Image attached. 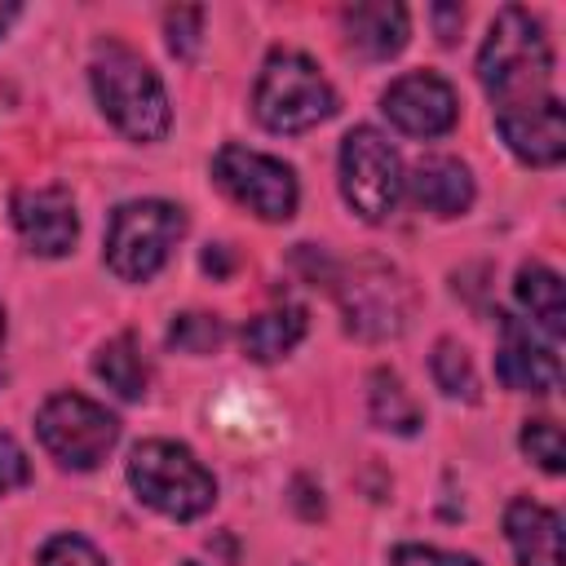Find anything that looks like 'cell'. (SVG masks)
Masks as SVG:
<instances>
[{"instance_id":"6da1fadb","label":"cell","mask_w":566,"mask_h":566,"mask_svg":"<svg viewBox=\"0 0 566 566\" xmlns=\"http://www.w3.org/2000/svg\"><path fill=\"white\" fill-rule=\"evenodd\" d=\"M478 80L491 97L495 128L522 164L548 168L566 155V115L553 93V44L526 9L509 4L495 13L482 49Z\"/></svg>"},{"instance_id":"7a4b0ae2","label":"cell","mask_w":566,"mask_h":566,"mask_svg":"<svg viewBox=\"0 0 566 566\" xmlns=\"http://www.w3.org/2000/svg\"><path fill=\"white\" fill-rule=\"evenodd\" d=\"M93 93L102 115L133 142H159L172 124L168 111V93L159 84V75L142 62V53L124 49L119 40H106L93 49Z\"/></svg>"},{"instance_id":"3957f363","label":"cell","mask_w":566,"mask_h":566,"mask_svg":"<svg viewBox=\"0 0 566 566\" xmlns=\"http://www.w3.org/2000/svg\"><path fill=\"white\" fill-rule=\"evenodd\" d=\"M128 486L137 491L142 504H150L155 513H164L172 522H190V517L208 513L212 500H217L212 473L195 460L190 447L168 442V438H150V442L133 447Z\"/></svg>"},{"instance_id":"277c9868","label":"cell","mask_w":566,"mask_h":566,"mask_svg":"<svg viewBox=\"0 0 566 566\" xmlns=\"http://www.w3.org/2000/svg\"><path fill=\"white\" fill-rule=\"evenodd\" d=\"M252 111L270 133H310L336 115V88L296 49H274L261 66Z\"/></svg>"},{"instance_id":"5b68a950","label":"cell","mask_w":566,"mask_h":566,"mask_svg":"<svg viewBox=\"0 0 566 566\" xmlns=\"http://www.w3.org/2000/svg\"><path fill=\"white\" fill-rule=\"evenodd\" d=\"M186 234V212L168 199H128L106 226V265L124 283H146L164 270L168 252Z\"/></svg>"},{"instance_id":"8992f818","label":"cell","mask_w":566,"mask_h":566,"mask_svg":"<svg viewBox=\"0 0 566 566\" xmlns=\"http://www.w3.org/2000/svg\"><path fill=\"white\" fill-rule=\"evenodd\" d=\"M35 433L62 469L84 473V469H97L106 460V451L119 442V420L93 398L53 394L35 416Z\"/></svg>"},{"instance_id":"52a82bcc","label":"cell","mask_w":566,"mask_h":566,"mask_svg":"<svg viewBox=\"0 0 566 566\" xmlns=\"http://www.w3.org/2000/svg\"><path fill=\"white\" fill-rule=\"evenodd\" d=\"M340 195L363 221H385L402 195L398 150L367 124L349 128L340 142Z\"/></svg>"},{"instance_id":"ba28073f","label":"cell","mask_w":566,"mask_h":566,"mask_svg":"<svg viewBox=\"0 0 566 566\" xmlns=\"http://www.w3.org/2000/svg\"><path fill=\"white\" fill-rule=\"evenodd\" d=\"M212 177L239 208L256 212L261 221H287L296 212V199H301L296 172L274 155H261V150L230 142L212 155Z\"/></svg>"},{"instance_id":"9c48e42d","label":"cell","mask_w":566,"mask_h":566,"mask_svg":"<svg viewBox=\"0 0 566 566\" xmlns=\"http://www.w3.org/2000/svg\"><path fill=\"white\" fill-rule=\"evenodd\" d=\"M332 287L340 296V310H345L349 332L380 340V336H398L407 327L411 292H407V279L394 265H385V261H358Z\"/></svg>"},{"instance_id":"30bf717a","label":"cell","mask_w":566,"mask_h":566,"mask_svg":"<svg viewBox=\"0 0 566 566\" xmlns=\"http://www.w3.org/2000/svg\"><path fill=\"white\" fill-rule=\"evenodd\" d=\"M380 111L389 115L394 128H402L411 137H442V133H451V124L460 115V102H455V88L442 75L411 71V75H398L385 88Z\"/></svg>"},{"instance_id":"8fae6325","label":"cell","mask_w":566,"mask_h":566,"mask_svg":"<svg viewBox=\"0 0 566 566\" xmlns=\"http://www.w3.org/2000/svg\"><path fill=\"white\" fill-rule=\"evenodd\" d=\"M495 376L517 394H553L562 385V363L557 349L539 340L531 323H522L517 314H500Z\"/></svg>"},{"instance_id":"7c38bea8","label":"cell","mask_w":566,"mask_h":566,"mask_svg":"<svg viewBox=\"0 0 566 566\" xmlns=\"http://www.w3.org/2000/svg\"><path fill=\"white\" fill-rule=\"evenodd\" d=\"M13 226L22 234V243L35 252V256H66L75 234H80V221H75V203L62 186H22L13 190Z\"/></svg>"},{"instance_id":"4fadbf2b","label":"cell","mask_w":566,"mask_h":566,"mask_svg":"<svg viewBox=\"0 0 566 566\" xmlns=\"http://www.w3.org/2000/svg\"><path fill=\"white\" fill-rule=\"evenodd\" d=\"M402 186H407L411 199H416L424 212H433V217H460V212H469V203H473V177H469V168H464L460 159H451V155H424V159L411 168V177H402Z\"/></svg>"},{"instance_id":"5bb4252c","label":"cell","mask_w":566,"mask_h":566,"mask_svg":"<svg viewBox=\"0 0 566 566\" xmlns=\"http://www.w3.org/2000/svg\"><path fill=\"white\" fill-rule=\"evenodd\" d=\"M504 535L517 553V566H562V517L526 495L504 509Z\"/></svg>"},{"instance_id":"9a60e30c","label":"cell","mask_w":566,"mask_h":566,"mask_svg":"<svg viewBox=\"0 0 566 566\" xmlns=\"http://www.w3.org/2000/svg\"><path fill=\"white\" fill-rule=\"evenodd\" d=\"M340 18H345L349 44L367 57H394L407 44V9L402 4H389V0L349 4Z\"/></svg>"},{"instance_id":"2e32d148","label":"cell","mask_w":566,"mask_h":566,"mask_svg":"<svg viewBox=\"0 0 566 566\" xmlns=\"http://www.w3.org/2000/svg\"><path fill=\"white\" fill-rule=\"evenodd\" d=\"M301 336H305V310L301 305L265 310V314L248 318V327H243V354L256 358V363H274L283 354H292Z\"/></svg>"},{"instance_id":"e0dca14e","label":"cell","mask_w":566,"mask_h":566,"mask_svg":"<svg viewBox=\"0 0 566 566\" xmlns=\"http://www.w3.org/2000/svg\"><path fill=\"white\" fill-rule=\"evenodd\" d=\"M517 301H522V310H531V318H535L553 340L566 332V301H562V279H557V270H548V265H539V261L522 265V270H517Z\"/></svg>"},{"instance_id":"ac0fdd59","label":"cell","mask_w":566,"mask_h":566,"mask_svg":"<svg viewBox=\"0 0 566 566\" xmlns=\"http://www.w3.org/2000/svg\"><path fill=\"white\" fill-rule=\"evenodd\" d=\"M93 371H97V380H106V389H115L119 398H142V394H146V380H150L146 358H142V349H137V340H133L128 332L115 336V340H106V345L97 349Z\"/></svg>"},{"instance_id":"d6986e66","label":"cell","mask_w":566,"mask_h":566,"mask_svg":"<svg viewBox=\"0 0 566 566\" xmlns=\"http://www.w3.org/2000/svg\"><path fill=\"white\" fill-rule=\"evenodd\" d=\"M367 402H371V420H376L380 429H389V433H416V429H420V407H416V398L402 389V380H398L394 371L380 367V371L371 376Z\"/></svg>"},{"instance_id":"ffe728a7","label":"cell","mask_w":566,"mask_h":566,"mask_svg":"<svg viewBox=\"0 0 566 566\" xmlns=\"http://www.w3.org/2000/svg\"><path fill=\"white\" fill-rule=\"evenodd\" d=\"M429 367H433V380H438L442 394L478 402V371H473V358H469V349L460 340H438Z\"/></svg>"},{"instance_id":"44dd1931","label":"cell","mask_w":566,"mask_h":566,"mask_svg":"<svg viewBox=\"0 0 566 566\" xmlns=\"http://www.w3.org/2000/svg\"><path fill=\"white\" fill-rule=\"evenodd\" d=\"M226 336H230L226 323L217 314H199V310L177 314L172 327H168V345L181 349V354H212V349L226 345Z\"/></svg>"},{"instance_id":"7402d4cb","label":"cell","mask_w":566,"mask_h":566,"mask_svg":"<svg viewBox=\"0 0 566 566\" xmlns=\"http://www.w3.org/2000/svg\"><path fill=\"white\" fill-rule=\"evenodd\" d=\"M522 451L544 469V473H562L566 469V447H562V429L548 416H535L522 424Z\"/></svg>"},{"instance_id":"603a6c76","label":"cell","mask_w":566,"mask_h":566,"mask_svg":"<svg viewBox=\"0 0 566 566\" xmlns=\"http://www.w3.org/2000/svg\"><path fill=\"white\" fill-rule=\"evenodd\" d=\"M40 566H106V557L84 535H53L40 548Z\"/></svg>"},{"instance_id":"cb8c5ba5","label":"cell","mask_w":566,"mask_h":566,"mask_svg":"<svg viewBox=\"0 0 566 566\" xmlns=\"http://www.w3.org/2000/svg\"><path fill=\"white\" fill-rule=\"evenodd\" d=\"M164 31H168V49L177 57H195L199 53V35H203V9H168L164 13Z\"/></svg>"},{"instance_id":"d4e9b609","label":"cell","mask_w":566,"mask_h":566,"mask_svg":"<svg viewBox=\"0 0 566 566\" xmlns=\"http://www.w3.org/2000/svg\"><path fill=\"white\" fill-rule=\"evenodd\" d=\"M389 566H478L469 553H447V548H429V544H398L389 553Z\"/></svg>"},{"instance_id":"484cf974","label":"cell","mask_w":566,"mask_h":566,"mask_svg":"<svg viewBox=\"0 0 566 566\" xmlns=\"http://www.w3.org/2000/svg\"><path fill=\"white\" fill-rule=\"evenodd\" d=\"M27 482H31V464H27L22 447L9 433H0V495H9L13 486H27Z\"/></svg>"},{"instance_id":"4316f807","label":"cell","mask_w":566,"mask_h":566,"mask_svg":"<svg viewBox=\"0 0 566 566\" xmlns=\"http://www.w3.org/2000/svg\"><path fill=\"white\" fill-rule=\"evenodd\" d=\"M429 18H433V27H438V40H442V44H455V35H460V27H464V9H460V4H433Z\"/></svg>"},{"instance_id":"83f0119b","label":"cell","mask_w":566,"mask_h":566,"mask_svg":"<svg viewBox=\"0 0 566 566\" xmlns=\"http://www.w3.org/2000/svg\"><path fill=\"white\" fill-rule=\"evenodd\" d=\"M203 270H208L212 279H226V274H230V252H226V243H208V252H203Z\"/></svg>"},{"instance_id":"f1b7e54d","label":"cell","mask_w":566,"mask_h":566,"mask_svg":"<svg viewBox=\"0 0 566 566\" xmlns=\"http://www.w3.org/2000/svg\"><path fill=\"white\" fill-rule=\"evenodd\" d=\"M13 18H18V4H13V0H4V4H0V35L9 31V22H13Z\"/></svg>"},{"instance_id":"f546056e","label":"cell","mask_w":566,"mask_h":566,"mask_svg":"<svg viewBox=\"0 0 566 566\" xmlns=\"http://www.w3.org/2000/svg\"><path fill=\"white\" fill-rule=\"evenodd\" d=\"M0 340H4V310H0Z\"/></svg>"},{"instance_id":"4dcf8cb0","label":"cell","mask_w":566,"mask_h":566,"mask_svg":"<svg viewBox=\"0 0 566 566\" xmlns=\"http://www.w3.org/2000/svg\"><path fill=\"white\" fill-rule=\"evenodd\" d=\"M181 566H199V562H181Z\"/></svg>"}]
</instances>
